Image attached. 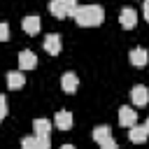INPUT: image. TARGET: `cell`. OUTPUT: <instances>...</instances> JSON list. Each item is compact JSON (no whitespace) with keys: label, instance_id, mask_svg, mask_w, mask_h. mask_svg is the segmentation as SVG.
<instances>
[{"label":"cell","instance_id":"ffe728a7","mask_svg":"<svg viewBox=\"0 0 149 149\" xmlns=\"http://www.w3.org/2000/svg\"><path fill=\"white\" fill-rule=\"evenodd\" d=\"M144 16H147V21H149V0H144Z\"/></svg>","mask_w":149,"mask_h":149},{"label":"cell","instance_id":"5b68a950","mask_svg":"<svg viewBox=\"0 0 149 149\" xmlns=\"http://www.w3.org/2000/svg\"><path fill=\"white\" fill-rule=\"evenodd\" d=\"M130 100H133L135 107H144V105L149 102V91H147V86H142V84L133 86V88H130Z\"/></svg>","mask_w":149,"mask_h":149},{"label":"cell","instance_id":"e0dca14e","mask_svg":"<svg viewBox=\"0 0 149 149\" xmlns=\"http://www.w3.org/2000/svg\"><path fill=\"white\" fill-rule=\"evenodd\" d=\"M100 149H119V144H116V140L109 135L107 140H102V142H100Z\"/></svg>","mask_w":149,"mask_h":149},{"label":"cell","instance_id":"8fae6325","mask_svg":"<svg viewBox=\"0 0 149 149\" xmlns=\"http://www.w3.org/2000/svg\"><path fill=\"white\" fill-rule=\"evenodd\" d=\"M54 123H56L58 130H70V128H72V114H70L68 109H61V112H56Z\"/></svg>","mask_w":149,"mask_h":149},{"label":"cell","instance_id":"7c38bea8","mask_svg":"<svg viewBox=\"0 0 149 149\" xmlns=\"http://www.w3.org/2000/svg\"><path fill=\"white\" fill-rule=\"evenodd\" d=\"M21 28H23V33H28V35H37L40 28H42L40 16H26V19L21 21Z\"/></svg>","mask_w":149,"mask_h":149},{"label":"cell","instance_id":"2e32d148","mask_svg":"<svg viewBox=\"0 0 149 149\" xmlns=\"http://www.w3.org/2000/svg\"><path fill=\"white\" fill-rule=\"evenodd\" d=\"M112 135V130H109V126H98V128H93V140L100 144L102 140H107Z\"/></svg>","mask_w":149,"mask_h":149},{"label":"cell","instance_id":"9a60e30c","mask_svg":"<svg viewBox=\"0 0 149 149\" xmlns=\"http://www.w3.org/2000/svg\"><path fill=\"white\" fill-rule=\"evenodd\" d=\"M23 84H26V74L23 72H19V70L7 72V86L9 88H21Z\"/></svg>","mask_w":149,"mask_h":149},{"label":"cell","instance_id":"8992f818","mask_svg":"<svg viewBox=\"0 0 149 149\" xmlns=\"http://www.w3.org/2000/svg\"><path fill=\"white\" fill-rule=\"evenodd\" d=\"M119 123H121L123 128H130V126H135V123H137V112H135L133 107H128V105L119 107Z\"/></svg>","mask_w":149,"mask_h":149},{"label":"cell","instance_id":"9c48e42d","mask_svg":"<svg viewBox=\"0 0 149 149\" xmlns=\"http://www.w3.org/2000/svg\"><path fill=\"white\" fill-rule=\"evenodd\" d=\"M35 65H37V56H35L30 49L19 51V68H21V70H33Z\"/></svg>","mask_w":149,"mask_h":149},{"label":"cell","instance_id":"5bb4252c","mask_svg":"<svg viewBox=\"0 0 149 149\" xmlns=\"http://www.w3.org/2000/svg\"><path fill=\"white\" fill-rule=\"evenodd\" d=\"M128 137H130V142H135V144H142L147 137H149V133H147V128L144 126H130V130H128Z\"/></svg>","mask_w":149,"mask_h":149},{"label":"cell","instance_id":"44dd1931","mask_svg":"<svg viewBox=\"0 0 149 149\" xmlns=\"http://www.w3.org/2000/svg\"><path fill=\"white\" fill-rule=\"evenodd\" d=\"M61 149H74V144H63Z\"/></svg>","mask_w":149,"mask_h":149},{"label":"cell","instance_id":"52a82bcc","mask_svg":"<svg viewBox=\"0 0 149 149\" xmlns=\"http://www.w3.org/2000/svg\"><path fill=\"white\" fill-rule=\"evenodd\" d=\"M61 49H63L61 35H56V33H49V35L44 37V51H47V54H51V56H58V54H61Z\"/></svg>","mask_w":149,"mask_h":149},{"label":"cell","instance_id":"7a4b0ae2","mask_svg":"<svg viewBox=\"0 0 149 149\" xmlns=\"http://www.w3.org/2000/svg\"><path fill=\"white\" fill-rule=\"evenodd\" d=\"M77 9H79V2L77 0H49V12L56 19H65V16H72L74 19Z\"/></svg>","mask_w":149,"mask_h":149},{"label":"cell","instance_id":"277c9868","mask_svg":"<svg viewBox=\"0 0 149 149\" xmlns=\"http://www.w3.org/2000/svg\"><path fill=\"white\" fill-rule=\"evenodd\" d=\"M119 23H121V28H126V30L135 28V26H137V12H135L133 7H123L121 14H119Z\"/></svg>","mask_w":149,"mask_h":149},{"label":"cell","instance_id":"ba28073f","mask_svg":"<svg viewBox=\"0 0 149 149\" xmlns=\"http://www.w3.org/2000/svg\"><path fill=\"white\" fill-rule=\"evenodd\" d=\"M61 88H63L65 93H74V91L79 88V77H77L74 72H63V77H61Z\"/></svg>","mask_w":149,"mask_h":149},{"label":"cell","instance_id":"ac0fdd59","mask_svg":"<svg viewBox=\"0 0 149 149\" xmlns=\"http://www.w3.org/2000/svg\"><path fill=\"white\" fill-rule=\"evenodd\" d=\"M7 40H9V26L0 23V42H7Z\"/></svg>","mask_w":149,"mask_h":149},{"label":"cell","instance_id":"3957f363","mask_svg":"<svg viewBox=\"0 0 149 149\" xmlns=\"http://www.w3.org/2000/svg\"><path fill=\"white\" fill-rule=\"evenodd\" d=\"M21 149H51V142H49V137L28 135L21 140Z\"/></svg>","mask_w":149,"mask_h":149},{"label":"cell","instance_id":"30bf717a","mask_svg":"<svg viewBox=\"0 0 149 149\" xmlns=\"http://www.w3.org/2000/svg\"><path fill=\"white\" fill-rule=\"evenodd\" d=\"M128 56H130V65H135V68H144L147 61H149V54H147V49H142V47H135Z\"/></svg>","mask_w":149,"mask_h":149},{"label":"cell","instance_id":"6da1fadb","mask_svg":"<svg viewBox=\"0 0 149 149\" xmlns=\"http://www.w3.org/2000/svg\"><path fill=\"white\" fill-rule=\"evenodd\" d=\"M74 21L81 26V28H93V26H100L105 21V9L100 5H79L77 14H74Z\"/></svg>","mask_w":149,"mask_h":149},{"label":"cell","instance_id":"7402d4cb","mask_svg":"<svg viewBox=\"0 0 149 149\" xmlns=\"http://www.w3.org/2000/svg\"><path fill=\"white\" fill-rule=\"evenodd\" d=\"M144 128H147V133H149V119H147V121H144Z\"/></svg>","mask_w":149,"mask_h":149},{"label":"cell","instance_id":"d6986e66","mask_svg":"<svg viewBox=\"0 0 149 149\" xmlns=\"http://www.w3.org/2000/svg\"><path fill=\"white\" fill-rule=\"evenodd\" d=\"M5 116H7V98L0 93V121H2Z\"/></svg>","mask_w":149,"mask_h":149},{"label":"cell","instance_id":"4fadbf2b","mask_svg":"<svg viewBox=\"0 0 149 149\" xmlns=\"http://www.w3.org/2000/svg\"><path fill=\"white\" fill-rule=\"evenodd\" d=\"M33 135H37V137H49V133H51V121L49 119H35L33 121Z\"/></svg>","mask_w":149,"mask_h":149}]
</instances>
